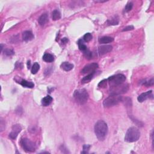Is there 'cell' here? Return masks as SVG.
Listing matches in <instances>:
<instances>
[{
    "instance_id": "obj_23",
    "label": "cell",
    "mask_w": 154,
    "mask_h": 154,
    "mask_svg": "<svg viewBox=\"0 0 154 154\" xmlns=\"http://www.w3.org/2000/svg\"><path fill=\"white\" fill-rule=\"evenodd\" d=\"M78 45L79 49H80V50H81V51H83V52L86 51V50L88 49H87V47H86V45L84 44V43H83L82 40H80L78 41Z\"/></svg>"
},
{
    "instance_id": "obj_33",
    "label": "cell",
    "mask_w": 154,
    "mask_h": 154,
    "mask_svg": "<svg viewBox=\"0 0 154 154\" xmlns=\"http://www.w3.org/2000/svg\"><path fill=\"white\" fill-rule=\"evenodd\" d=\"M68 42V39L66 38V37H64V38L62 39L61 40V43H63V44H66Z\"/></svg>"
},
{
    "instance_id": "obj_14",
    "label": "cell",
    "mask_w": 154,
    "mask_h": 154,
    "mask_svg": "<svg viewBox=\"0 0 154 154\" xmlns=\"http://www.w3.org/2000/svg\"><path fill=\"white\" fill-rule=\"evenodd\" d=\"M53 100V97L50 96L49 95H48L45 97H43L42 100V104L44 107H48L52 103Z\"/></svg>"
},
{
    "instance_id": "obj_1",
    "label": "cell",
    "mask_w": 154,
    "mask_h": 154,
    "mask_svg": "<svg viewBox=\"0 0 154 154\" xmlns=\"http://www.w3.org/2000/svg\"><path fill=\"white\" fill-rule=\"evenodd\" d=\"M109 131L107 124L103 120H99L95 125V132L97 138L100 141H104Z\"/></svg>"
},
{
    "instance_id": "obj_7",
    "label": "cell",
    "mask_w": 154,
    "mask_h": 154,
    "mask_svg": "<svg viewBox=\"0 0 154 154\" xmlns=\"http://www.w3.org/2000/svg\"><path fill=\"white\" fill-rule=\"evenodd\" d=\"M128 90V86L127 84H122L119 86L112 87L111 89V95H119L120 93H126Z\"/></svg>"
},
{
    "instance_id": "obj_21",
    "label": "cell",
    "mask_w": 154,
    "mask_h": 154,
    "mask_svg": "<svg viewBox=\"0 0 154 154\" xmlns=\"http://www.w3.org/2000/svg\"><path fill=\"white\" fill-rule=\"evenodd\" d=\"M94 73H91V74H89L88 75H87L86 76H85L81 80V83H83V84H85V83H89L91 81V79H92L93 75H94Z\"/></svg>"
},
{
    "instance_id": "obj_30",
    "label": "cell",
    "mask_w": 154,
    "mask_h": 154,
    "mask_svg": "<svg viewBox=\"0 0 154 154\" xmlns=\"http://www.w3.org/2000/svg\"><path fill=\"white\" fill-rule=\"evenodd\" d=\"M14 54V51L13 50L10 49H6L4 51V54L8 56H11L12 55H13Z\"/></svg>"
},
{
    "instance_id": "obj_18",
    "label": "cell",
    "mask_w": 154,
    "mask_h": 154,
    "mask_svg": "<svg viewBox=\"0 0 154 154\" xmlns=\"http://www.w3.org/2000/svg\"><path fill=\"white\" fill-rule=\"evenodd\" d=\"M20 84L22 85V86L24 87H27V88H33L34 87V83L31 82V81H28L22 80L21 81H20Z\"/></svg>"
},
{
    "instance_id": "obj_29",
    "label": "cell",
    "mask_w": 154,
    "mask_h": 154,
    "mask_svg": "<svg viewBox=\"0 0 154 154\" xmlns=\"http://www.w3.org/2000/svg\"><path fill=\"white\" fill-rule=\"evenodd\" d=\"M107 80H104L102 81H101L99 83L98 86L99 87H101V88H105V87L107 86Z\"/></svg>"
},
{
    "instance_id": "obj_22",
    "label": "cell",
    "mask_w": 154,
    "mask_h": 154,
    "mask_svg": "<svg viewBox=\"0 0 154 154\" xmlns=\"http://www.w3.org/2000/svg\"><path fill=\"white\" fill-rule=\"evenodd\" d=\"M40 69V65H39L38 63H34V64H33L32 68V73L33 74H37V72L39 71V70Z\"/></svg>"
},
{
    "instance_id": "obj_34",
    "label": "cell",
    "mask_w": 154,
    "mask_h": 154,
    "mask_svg": "<svg viewBox=\"0 0 154 154\" xmlns=\"http://www.w3.org/2000/svg\"><path fill=\"white\" fill-rule=\"evenodd\" d=\"M30 64H31L30 61H28V62H27V67H28V69H30Z\"/></svg>"
},
{
    "instance_id": "obj_5",
    "label": "cell",
    "mask_w": 154,
    "mask_h": 154,
    "mask_svg": "<svg viewBox=\"0 0 154 154\" xmlns=\"http://www.w3.org/2000/svg\"><path fill=\"white\" fill-rule=\"evenodd\" d=\"M125 80L126 77L123 74L115 75L109 77V79L107 80V81H109L111 87L117 86L124 84Z\"/></svg>"
},
{
    "instance_id": "obj_20",
    "label": "cell",
    "mask_w": 154,
    "mask_h": 154,
    "mask_svg": "<svg viewBox=\"0 0 154 154\" xmlns=\"http://www.w3.org/2000/svg\"><path fill=\"white\" fill-rule=\"evenodd\" d=\"M108 25H117L119 24V18L118 16H114L113 18H111V19H109L107 21Z\"/></svg>"
},
{
    "instance_id": "obj_12",
    "label": "cell",
    "mask_w": 154,
    "mask_h": 154,
    "mask_svg": "<svg viewBox=\"0 0 154 154\" xmlns=\"http://www.w3.org/2000/svg\"><path fill=\"white\" fill-rule=\"evenodd\" d=\"M23 40L25 42H28L33 40L34 39V35L30 31H25L22 34Z\"/></svg>"
},
{
    "instance_id": "obj_28",
    "label": "cell",
    "mask_w": 154,
    "mask_h": 154,
    "mask_svg": "<svg viewBox=\"0 0 154 154\" xmlns=\"http://www.w3.org/2000/svg\"><path fill=\"white\" fill-rule=\"evenodd\" d=\"M90 146L89 145H85L83 146V151L81 152V153H87L89 152V150L90 149Z\"/></svg>"
},
{
    "instance_id": "obj_4",
    "label": "cell",
    "mask_w": 154,
    "mask_h": 154,
    "mask_svg": "<svg viewBox=\"0 0 154 154\" xmlns=\"http://www.w3.org/2000/svg\"><path fill=\"white\" fill-rule=\"evenodd\" d=\"M122 97L119 95H111L109 97L106 98L103 102L104 107H111L117 105L120 102L122 101Z\"/></svg>"
},
{
    "instance_id": "obj_2",
    "label": "cell",
    "mask_w": 154,
    "mask_h": 154,
    "mask_svg": "<svg viewBox=\"0 0 154 154\" xmlns=\"http://www.w3.org/2000/svg\"><path fill=\"white\" fill-rule=\"evenodd\" d=\"M140 137V132L138 129L135 126L130 127L127 130L125 136V141L128 143H132L137 141Z\"/></svg>"
},
{
    "instance_id": "obj_26",
    "label": "cell",
    "mask_w": 154,
    "mask_h": 154,
    "mask_svg": "<svg viewBox=\"0 0 154 154\" xmlns=\"http://www.w3.org/2000/svg\"><path fill=\"white\" fill-rule=\"evenodd\" d=\"M83 39L86 42H90L92 39V36H91L90 33H86L84 36V37H83Z\"/></svg>"
},
{
    "instance_id": "obj_35",
    "label": "cell",
    "mask_w": 154,
    "mask_h": 154,
    "mask_svg": "<svg viewBox=\"0 0 154 154\" xmlns=\"http://www.w3.org/2000/svg\"><path fill=\"white\" fill-rule=\"evenodd\" d=\"M106 1H96L95 2H96V3H105V2H106Z\"/></svg>"
},
{
    "instance_id": "obj_3",
    "label": "cell",
    "mask_w": 154,
    "mask_h": 154,
    "mask_svg": "<svg viewBox=\"0 0 154 154\" xmlns=\"http://www.w3.org/2000/svg\"><path fill=\"white\" fill-rule=\"evenodd\" d=\"M89 95L86 89H79L74 91V97L77 103L83 105L87 102Z\"/></svg>"
},
{
    "instance_id": "obj_19",
    "label": "cell",
    "mask_w": 154,
    "mask_h": 154,
    "mask_svg": "<svg viewBox=\"0 0 154 154\" xmlns=\"http://www.w3.org/2000/svg\"><path fill=\"white\" fill-rule=\"evenodd\" d=\"M52 18L53 20H57L61 18V13L58 10H54L52 13Z\"/></svg>"
},
{
    "instance_id": "obj_31",
    "label": "cell",
    "mask_w": 154,
    "mask_h": 154,
    "mask_svg": "<svg viewBox=\"0 0 154 154\" xmlns=\"http://www.w3.org/2000/svg\"><path fill=\"white\" fill-rule=\"evenodd\" d=\"M0 128H1V131H3L5 129V122H4V120L2 119H1V123H0Z\"/></svg>"
},
{
    "instance_id": "obj_6",
    "label": "cell",
    "mask_w": 154,
    "mask_h": 154,
    "mask_svg": "<svg viewBox=\"0 0 154 154\" xmlns=\"http://www.w3.org/2000/svg\"><path fill=\"white\" fill-rule=\"evenodd\" d=\"M20 144L25 151L28 152H32L36 150V145L28 138H23L20 141Z\"/></svg>"
},
{
    "instance_id": "obj_24",
    "label": "cell",
    "mask_w": 154,
    "mask_h": 154,
    "mask_svg": "<svg viewBox=\"0 0 154 154\" xmlns=\"http://www.w3.org/2000/svg\"><path fill=\"white\" fill-rule=\"evenodd\" d=\"M132 7H133V3H131V2H130V3H128V4H127L125 6V7L124 12L127 13V12H130L131 10H132Z\"/></svg>"
},
{
    "instance_id": "obj_10",
    "label": "cell",
    "mask_w": 154,
    "mask_h": 154,
    "mask_svg": "<svg viewBox=\"0 0 154 154\" xmlns=\"http://www.w3.org/2000/svg\"><path fill=\"white\" fill-rule=\"evenodd\" d=\"M22 130L21 126L19 125H14L12 127V132L10 133L9 137L12 139H16L19 133Z\"/></svg>"
},
{
    "instance_id": "obj_11",
    "label": "cell",
    "mask_w": 154,
    "mask_h": 154,
    "mask_svg": "<svg viewBox=\"0 0 154 154\" xmlns=\"http://www.w3.org/2000/svg\"><path fill=\"white\" fill-rule=\"evenodd\" d=\"M113 49V47L111 45L101 46L98 48V53L100 55H104L105 54L111 52Z\"/></svg>"
},
{
    "instance_id": "obj_9",
    "label": "cell",
    "mask_w": 154,
    "mask_h": 154,
    "mask_svg": "<svg viewBox=\"0 0 154 154\" xmlns=\"http://www.w3.org/2000/svg\"><path fill=\"white\" fill-rule=\"evenodd\" d=\"M153 96L152 91L149 90V91H146V92L145 93H141L140 95L138 96L137 99H138V101L140 102H144L147 99H153Z\"/></svg>"
},
{
    "instance_id": "obj_8",
    "label": "cell",
    "mask_w": 154,
    "mask_h": 154,
    "mask_svg": "<svg viewBox=\"0 0 154 154\" xmlns=\"http://www.w3.org/2000/svg\"><path fill=\"white\" fill-rule=\"evenodd\" d=\"M98 68V64L96 63L89 64L85 66L81 70L83 74H90L91 73H94L95 70Z\"/></svg>"
},
{
    "instance_id": "obj_16",
    "label": "cell",
    "mask_w": 154,
    "mask_h": 154,
    "mask_svg": "<svg viewBox=\"0 0 154 154\" xmlns=\"http://www.w3.org/2000/svg\"><path fill=\"white\" fill-rule=\"evenodd\" d=\"M114 39L113 37H109V36H104L101 37L99 39V42L101 44H106V43H111L113 42Z\"/></svg>"
},
{
    "instance_id": "obj_27",
    "label": "cell",
    "mask_w": 154,
    "mask_h": 154,
    "mask_svg": "<svg viewBox=\"0 0 154 154\" xmlns=\"http://www.w3.org/2000/svg\"><path fill=\"white\" fill-rule=\"evenodd\" d=\"M143 84L145 85V86H147V87L153 86V78L151 79V80H150L149 81H147L144 82Z\"/></svg>"
},
{
    "instance_id": "obj_32",
    "label": "cell",
    "mask_w": 154,
    "mask_h": 154,
    "mask_svg": "<svg viewBox=\"0 0 154 154\" xmlns=\"http://www.w3.org/2000/svg\"><path fill=\"white\" fill-rule=\"evenodd\" d=\"M134 27L132 25H130V26H128L124 28V29L122 30V32H127V31H130V30H134Z\"/></svg>"
},
{
    "instance_id": "obj_17",
    "label": "cell",
    "mask_w": 154,
    "mask_h": 154,
    "mask_svg": "<svg viewBox=\"0 0 154 154\" xmlns=\"http://www.w3.org/2000/svg\"><path fill=\"white\" fill-rule=\"evenodd\" d=\"M43 60L47 63H51L54 60V56L49 53H45L43 56Z\"/></svg>"
},
{
    "instance_id": "obj_25",
    "label": "cell",
    "mask_w": 154,
    "mask_h": 154,
    "mask_svg": "<svg viewBox=\"0 0 154 154\" xmlns=\"http://www.w3.org/2000/svg\"><path fill=\"white\" fill-rule=\"evenodd\" d=\"M83 53H84V55L85 56V57H86L87 59L90 60L91 59H92V53H91L89 49L86 50V51L83 52Z\"/></svg>"
},
{
    "instance_id": "obj_15",
    "label": "cell",
    "mask_w": 154,
    "mask_h": 154,
    "mask_svg": "<svg viewBox=\"0 0 154 154\" xmlns=\"http://www.w3.org/2000/svg\"><path fill=\"white\" fill-rule=\"evenodd\" d=\"M60 67L65 71H70L74 68V64L69 63V62H63L61 64Z\"/></svg>"
},
{
    "instance_id": "obj_13",
    "label": "cell",
    "mask_w": 154,
    "mask_h": 154,
    "mask_svg": "<svg viewBox=\"0 0 154 154\" xmlns=\"http://www.w3.org/2000/svg\"><path fill=\"white\" fill-rule=\"evenodd\" d=\"M48 14L47 13H43L39 17L38 22L41 26H43L48 22Z\"/></svg>"
}]
</instances>
